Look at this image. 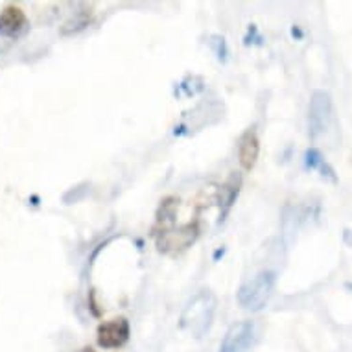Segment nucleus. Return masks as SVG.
I'll return each mask as SVG.
<instances>
[{"label":"nucleus","mask_w":352,"mask_h":352,"mask_svg":"<svg viewBox=\"0 0 352 352\" xmlns=\"http://www.w3.org/2000/svg\"><path fill=\"white\" fill-rule=\"evenodd\" d=\"M334 122V105L329 93L324 91H316L310 100L308 107V135L310 139L318 140L321 135H324Z\"/></svg>","instance_id":"nucleus-3"},{"label":"nucleus","mask_w":352,"mask_h":352,"mask_svg":"<svg viewBox=\"0 0 352 352\" xmlns=\"http://www.w3.org/2000/svg\"><path fill=\"white\" fill-rule=\"evenodd\" d=\"M254 324L251 321H240L227 330L219 345V352H245L254 343Z\"/></svg>","instance_id":"nucleus-5"},{"label":"nucleus","mask_w":352,"mask_h":352,"mask_svg":"<svg viewBox=\"0 0 352 352\" xmlns=\"http://www.w3.org/2000/svg\"><path fill=\"white\" fill-rule=\"evenodd\" d=\"M89 21H91V13L89 12H78L74 15V19L72 21H69V23L65 24L63 28V34H70V32H80V30H83L89 24Z\"/></svg>","instance_id":"nucleus-11"},{"label":"nucleus","mask_w":352,"mask_h":352,"mask_svg":"<svg viewBox=\"0 0 352 352\" xmlns=\"http://www.w3.org/2000/svg\"><path fill=\"white\" fill-rule=\"evenodd\" d=\"M81 352H94V351H93V349H83Z\"/></svg>","instance_id":"nucleus-12"},{"label":"nucleus","mask_w":352,"mask_h":352,"mask_svg":"<svg viewBox=\"0 0 352 352\" xmlns=\"http://www.w3.org/2000/svg\"><path fill=\"white\" fill-rule=\"evenodd\" d=\"M129 340V323L127 319H111L98 327V345L104 349H118Z\"/></svg>","instance_id":"nucleus-6"},{"label":"nucleus","mask_w":352,"mask_h":352,"mask_svg":"<svg viewBox=\"0 0 352 352\" xmlns=\"http://www.w3.org/2000/svg\"><path fill=\"white\" fill-rule=\"evenodd\" d=\"M305 164H306V168H310V170H319V172L323 173V177H330L332 181H336L334 170H332V168L327 164V161H324L323 155H321V151L316 150V148L306 150Z\"/></svg>","instance_id":"nucleus-9"},{"label":"nucleus","mask_w":352,"mask_h":352,"mask_svg":"<svg viewBox=\"0 0 352 352\" xmlns=\"http://www.w3.org/2000/svg\"><path fill=\"white\" fill-rule=\"evenodd\" d=\"M275 273L273 272H260L254 275L251 280L243 284L238 289V302L243 310L249 312H258L267 305V300L272 297L273 288H275Z\"/></svg>","instance_id":"nucleus-2"},{"label":"nucleus","mask_w":352,"mask_h":352,"mask_svg":"<svg viewBox=\"0 0 352 352\" xmlns=\"http://www.w3.org/2000/svg\"><path fill=\"white\" fill-rule=\"evenodd\" d=\"M28 30V19L15 4H8L0 12V35L6 39H17Z\"/></svg>","instance_id":"nucleus-7"},{"label":"nucleus","mask_w":352,"mask_h":352,"mask_svg":"<svg viewBox=\"0 0 352 352\" xmlns=\"http://www.w3.org/2000/svg\"><path fill=\"white\" fill-rule=\"evenodd\" d=\"M258 151L260 144L256 131H254V127H249L248 131L238 140V159H240V164H242L243 170H251L256 164Z\"/></svg>","instance_id":"nucleus-8"},{"label":"nucleus","mask_w":352,"mask_h":352,"mask_svg":"<svg viewBox=\"0 0 352 352\" xmlns=\"http://www.w3.org/2000/svg\"><path fill=\"white\" fill-rule=\"evenodd\" d=\"M238 188H240V177L238 175H232L231 181L227 183L226 186H221V194H219V205L223 203V214H227V210L231 208L234 197L238 196Z\"/></svg>","instance_id":"nucleus-10"},{"label":"nucleus","mask_w":352,"mask_h":352,"mask_svg":"<svg viewBox=\"0 0 352 352\" xmlns=\"http://www.w3.org/2000/svg\"><path fill=\"white\" fill-rule=\"evenodd\" d=\"M197 238L196 223H185L179 229H164L157 236V248L162 253H179L194 243Z\"/></svg>","instance_id":"nucleus-4"},{"label":"nucleus","mask_w":352,"mask_h":352,"mask_svg":"<svg viewBox=\"0 0 352 352\" xmlns=\"http://www.w3.org/2000/svg\"><path fill=\"white\" fill-rule=\"evenodd\" d=\"M214 312H216V297L210 289H201L186 305L185 312L181 316V324L190 330L196 338H201L212 324Z\"/></svg>","instance_id":"nucleus-1"}]
</instances>
